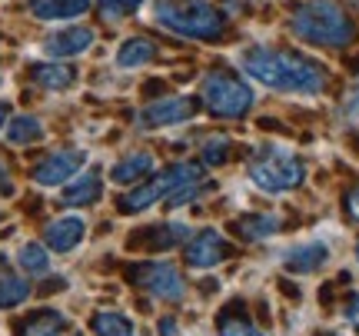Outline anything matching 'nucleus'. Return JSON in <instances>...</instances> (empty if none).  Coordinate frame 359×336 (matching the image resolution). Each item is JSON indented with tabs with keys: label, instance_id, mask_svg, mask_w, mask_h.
I'll list each match as a JSON object with an SVG mask.
<instances>
[{
	"label": "nucleus",
	"instance_id": "obj_34",
	"mask_svg": "<svg viewBox=\"0 0 359 336\" xmlns=\"http://www.w3.org/2000/svg\"><path fill=\"white\" fill-rule=\"evenodd\" d=\"M356 260H359V243H356Z\"/></svg>",
	"mask_w": 359,
	"mask_h": 336
},
{
	"label": "nucleus",
	"instance_id": "obj_1",
	"mask_svg": "<svg viewBox=\"0 0 359 336\" xmlns=\"http://www.w3.org/2000/svg\"><path fill=\"white\" fill-rule=\"evenodd\" d=\"M240 67L250 77L276 93H299L316 97L326 90V70L316 60H309L296 51L280 47H250L240 53Z\"/></svg>",
	"mask_w": 359,
	"mask_h": 336
},
{
	"label": "nucleus",
	"instance_id": "obj_19",
	"mask_svg": "<svg viewBox=\"0 0 359 336\" xmlns=\"http://www.w3.org/2000/svg\"><path fill=\"white\" fill-rule=\"evenodd\" d=\"M93 333L97 336H133V323H130V316L123 313H97L93 316Z\"/></svg>",
	"mask_w": 359,
	"mask_h": 336
},
{
	"label": "nucleus",
	"instance_id": "obj_5",
	"mask_svg": "<svg viewBox=\"0 0 359 336\" xmlns=\"http://www.w3.org/2000/svg\"><path fill=\"white\" fill-rule=\"evenodd\" d=\"M303 177H306L303 163L283 147H266L250 163V180L257 183L259 190H266V194H290V190H296L303 183Z\"/></svg>",
	"mask_w": 359,
	"mask_h": 336
},
{
	"label": "nucleus",
	"instance_id": "obj_4",
	"mask_svg": "<svg viewBox=\"0 0 359 336\" xmlns=\"http://www.w3.org/2000/svg\"><path fill=\"white\" fill-rule=\"evenodd\" d=\"M200 100L210 114L226 116V120H240V116L253 107V90L243 77H236L230 70H210L200 83Z\"/></svg>",
	"mask_w": 359,
	"mask_h": 336
},
{
	"label": "nucleus",
	"instance_id": "obj_31",
	"mask_svg": "<svg viewBox=\"0 0 359 336\" xmlns=\"http://www.w3.org/2000/svg\"><path fill=\"white\" fill-rule=\"evenodd\" d=\"M11 194V177H7V167L0 163V196Z\"/></svg>",
	"mask_w": 359,
	"mask_h": 336
},
{
	"label": "nucleus",
	"instance_id": "obj_14",
	"mask_svg": "<svg viewBox=\"0 0 359 336\" xmlns=\"http://www.w3.org/2000/svg\"><path fill=\"white\" fill-rule=\"evenodd\" d=\"M154 167H156V160L150 154H130V156H123L120 163H114L110 180L114 183H137V180H143V177H150Z\"/></svg>",
	"mask_w": 359,
	"mask_h": 336
},
{
	"label": "nucleus",
	"instance_id": "obj_24",
	"mask_svg": "<svg viewBox=\"0 0 359 336\" xmlns=\"http://www.w3.org/2000/svg\"><path fill=\"white\" fill-rule=\"evenodd\" d=\"M140 4L143 0H97V7H100V13L107 20H123V17H130Z\"/></svg>",
	"mask_w": 359,
	"mask_h": 336
},
{
	"label": "nucleus",
	"instance_id": "obj_30",
	"mask_svg": "<svg viewBox=\"0 0 359 336\" xmlns=\"http://www.w3.org/2000/svg\"><path fill=\"white\" fill-rule=\"evenodd\" d=\"M346 207H349V213L359 220V190H353V194L346 196Z\"/></svg>",
	"mask_w": 359,
	"mask_h": 336
},
{
	"label": "nucleus",
	"instance_id": "obj_8",
	"mask_svg": "<svg viewBox=\"0 0 359 336\" xmlns=\"http://www.w3.org/2000/svg\"><path fill=\"white\" fill-rule=\"evenodd\" d=\"M226 257H230V243H226V236L217 230L196 233L190 240V246H187V263H190L193 270H213V267H219Z\"/></svg>",
	"mask_w": 359,
	"mask_h": 336
},
{
	"label": "nucleus",
	"instance_id": "obj_6",
	"mask_svg": "<svg viewBox=\"0 0 359 336\" xmlns=\"http://www.w3.org/2000/svg\"><path fill=\"white\" fill-rule=\"evenodd\" d=\"M200 177H203V167H200V163H173V167H167L160 177H150L143 187L130 190V194L120 200V210H123V213H140V210L154 207L156 200L170 196L173 190H180V187L196 183Z\"/></svg>",
	"mask_w": 359,
	"mask_h": 336
},
{
	"label": "nucleus",
	"instance_id": "obj_27",
	"mask_svg": "<svg viewBox=\"0 0 359 336\" xmlns=\"http://www.w3.org/2000/svg\"><path fill=\"white\" fill-rule=\"evenodd\" d=\"M343 120H346L349 127H359V77H356V83L349 87L346 100H343Z\"/></svg>",
	"mask_w": 359,
	"mask_h": 336
},
{
	"label": "nucleus",
	"instance_id": "obj_13",
	"mask_svg": "<svg viewBox=\"0 0 359 336\" xmlns=\"http://www.w3.org/2000/svg\"><path fill=\"white\" fill-rule=\"evenodd\" d=\"M90 7V0H30V11L40 20H74Z\"/></svg>",
	"mask_w": 359,
	"mask_h": 336
},
{
	"label": "nucleus",
	"instance_id": "obj_23",
	"mask_svg": "<svg viewBox=\"0 0 359 336\" xmlns=\"http://www.w3.org/2000/svg\"><path fill=\"white\" fill-rule=\"evenodd\" d=\"M17 263H20L27 273H47L50 270V257H47V250H43L40 243H24L20 246Z\"/></svg>",
	"mask_w": 359,
	"mask_h": 336
},
{
	"label": "nucleus",
	"instance_id": "obj_33",
	"mask_svg": "<svg viewBox=\"0 0 359 336\" xmlns=\"http://www.w3.org/2000/svg\"><path fill=\"white\" fill-rule=\"evenodd\" d=\"M4 123H7V107L0 104V127H4Z\"/></svg>",
	"mask_w": 359,
	"mask_h": 336
},
{
	"label": "nucleus",
	"instance_id": "obj_29",
	"mask_svg": "<svg viewBox=\"0 0 359 336\" xmlns=\"http://www.w3.org/2000/svg\"><path fill=\"white\" fill-rule=\"evenodd\" d=\"M346 320H349V323H353V326H356V330H359V297H353V300H349V307H346Z\"/></svg>",
	"mask_w": 359,
	"mask_h": 336
},
{
	"label": "nucleus",
	"instance_id": "obj_3",
	"mask_svg": "<svg viewBox=\"0 0 359 336\" xmlns=\"http://www.w3.org/2000/svg\"><path fill=\"white\" fill-rule=\"evenodd\" d=\"M154 13L167 30L193 40H217L226 27V17L210 0H156Z\"/></svg>",
	"mask_w": 359,
	"mask_h": 336
},
{
	"label": "nucleus",
	"instance_id": "obj_32",
	"mask_svg": "<svg viewBox=\"0 0 359 336\" xmlns=\"http://www.w3.org/2000/svg\"><path fill=\"white\" fill-rule=\"evenodd\" d=\"M160 333H163V336H177V323H173V320H163V323H160Z\"/></svg>",
	"mask_w": 359,
	"mask_h": 336
},
{
	"label": "nucleus",
	"instance_id": "obj_25",
	"mask_svg": "<svg viewBox=\"0 0 359 336\" xmlns=\"http://www.w3.org/2000/svg\"><path fill=\"white\" fill-rule=\"evenodd\" d=\"M60 326H64V316H60V313H43V316H37L34 323L27 326L24 336H57Z\"/></svg>",
	"mask_w": 359,
	"mask_h": 336
},
{
	"label": "nucleus",
	"instance_id": "obj_12",
	"mask_svg": "<svg viewBox=\"0 0 359 336\" xmlns=\"http://www.w3.org/2000/svg\"><path fill=\"white\" fill-rule=\"evenodd\" d=\"M83 240V220L80 217H64V220H53L47 227V243L57 250V253H67Z\"/></svg>",
	"mask_w": 359,
	"mask_h": 336
},
{
	"label": "nucleus",
	"instance_id": "obj_16",
	"mask_svg": "<svg viewBox=\"0 0 359 336\" xmlns=\"http://www.w3.org/2000/svg\"><path fill=\"white\" fill-rule=\"evenodd\" d=\"M97 196H100V173L90 170V173H80L77 180L64 190V203L67 207H87Z\"/></svg>",
	"mask_w": 359,
	"mask_h": 336
},
{
	"label": "nucleus",
	"instance_id": "obj_28",
	"mask_svg": "<svg viewBox=\"0 0 359 336\" xmlns=\"http://www.w3.org/2000/svg\"><path fill=\"white\" fill-rule=\"evenodd\" d=\"M219 336H263L253 323H246V320H223L219 323Z\"/></svg>",
	"mask_w": 359,
	"mask_h": 336
},
{
	"label": "nucleus",
	"instance_id": "obj_18",
	"mask_svg": "<svg viewBox=\"0 0 359 336\" xmlns=\"http://www.w3.org/2000/svg\"><path fill=\"white\" fill-rule=\"evenodd\" d=\"M233 230H240L243 240H266L273 233L280 230V217H273V213H257V217H243V220H236Z\"/></svg>",
	"mask_w": 359,
	"mask_h": 336
},
{
	"label": "nucleus",
	"instance_id": "obj_9",
	"mask_svg": "<svg viewBox=\"0 0 359 336\" xmlns=\"http://www.w3.org/2000/svg\"><path fill=\"white\" fill-rule=\"evenodd\" d=\"M87 154L83 150H60V154H50L37 170H34V180L43 183V187H60L64 180L77 177V170L83 167Z\"/></svg>",
	"mask_w": 359,
	"mask_h": 336
},
{
	"label": "nucleus",
	"instance_id": "obj_17",
	"mask_svg": "<svg viewBox=\"0 0 359 336\" xmlns=\"http://www.w3.org/2000/svg\"><path fill=\"white\" fill-rule=\"evenodd\" d=\"M156 57V47L150 43V40H143V37H133L127 40L120 51H116V67H123V70H133V67H143V64H150Z\"/></svg>",
	"mask_w": 359,
	"mask_h": 336
},
{
	"label": "nucleus",
	"instance_id": "obj_20",
	"mask_svg": "<svg viewBox=\"0 0 359 336\" xmlns=\"http://www.w3.org/2000/svg\"><path fill=\"white\" fill-rule=\"evenodd\" d=\"M34 77H37V83L47 87V90H67V87L74 83V70L64 64H43L34 70Z\"/></svg>",
	"mask_w": 359,
	"mask_h": 336
},
{
	"label": "nucleus",
	"instance_id": "obj_11",
	"mask_svg": "<svg viewBox=\"0 0 359 336\" xmlns=\"http://www.w3.org/2000/svg\"><path fill=\"white\" fill-rule=\"evenodd\" d=\"M90 43H93V30L90 27H70V30H60V34L43 40V53H50V57H77V53L90 51Z\"/></svg>",
	"mask_w": 359,
	"mask_h": 336
},
{
	"label": "nucleus",
	"instance_id": "obj_26",
	"mask_svg": "<svg viewBox=\"0 0 359 336\" xmlns=\"http://www.w3.org/2000/svg\"><path fill=\"white\" fill-rule=\"evenodd\" d=\"M230 156V140L226 137H210V140L203 143V163H223Z\"/></svg>",
	"mask_w": 359,
	"mask_h": 336
},
{
	"label": "nucleus",
	"instance_id": "obj_21",
	"mask_svg": "<svg viewBox=\"0 0 359 336\" xmlns=\"http://www.w3.org/2000/svg\"><path fill=\"white\" fill-rule=\"evenodd\" d=\"M43 137V123L37 116H17L7 123V140L11 143H34Z\"/></svg>",
	"mask_w": 359,
	"mask_h": 336
},
{
	"label": "nucleus",
	"instance_id": "obj_7",
	"mask_svg": "<svg viewBox=\"0 0 359 336\" xmlns=\"http://www.w3.org/2000/svg\"><path fill=\"white\" fill-rule=\"evenodd\" d=\"M193 114H196V100L177 93V97H163V100H156V104L143 107L140 116H137V123L147 127V130L173 127V123H187Z\"/></svg>",
	"mask_w": 359,
	"mask_h": 336
},
{
	"label": "nucleus",
	"instance_id": "obj_15",
	"mask_svg": "<svg viewBox=\"0 0 359 336\" xmlns=\"http://www.w3.org/2000/svg\"><path fill=\"white\" fill-rule=\"evenodd\" d=\"M326 260H330V250L323 243H303L286 253V267L296 273H313V270H320Z\"/></svg>",
	"mask_w": 359,
	"mask_h": 336
},
{
	"label": "nucleus",
	"instance_id": "obj_22",
	"mask_svg": "<svg viewBox=\"0 0 359 336\" xmlns=\"http://www.w3.org/2000/svg\"><path fill=\"white\" fill-rule=\"evenodd\" d=\"M30 297V283L20 280V276H0V310H7V307H17V303H24Z\"/></svg>",
	"mask_w": 359,
	"mask_h": 336
},
{
	"label": "nucleus",
	"instance_id": "obj_2",
	"mask_svg": "<svg viewBox=\"0 0 359 336\" xmlns=\"http://www.w3.org/2000/svg\"><path fill=\"white\" fill-rule=\"evenodd\" d=\"M293 34L313 47H349L356 40V24L333 0H309L299 4L290 17Z\"/></svg>",
	"mask_w": 359,
	"mask_h": 336
},
{
	"label": "nucleus",
	"instance_id": "obj_10",
	"mask_svg": "<svg viewBox=\"0 0 359 336\" xmlns=\"http://www.w3.org/2000/svg\"><path fill=\"white\" fill-rule=\"evenodd\" d=\"M140 283L160 300H183V293H187L183 276H180L177 267H170V263H154V267H147V270L140 273Z\"/></svg>",
	"mask_w": 359,
	"mask_h": 336
}]
</instances>
